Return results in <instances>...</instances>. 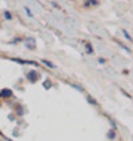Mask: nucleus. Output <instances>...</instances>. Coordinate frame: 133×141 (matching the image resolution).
<instances>
[{"instance_id":"obj_1","label":"nucleus","mask_w":133,"mask_h":141,"mask_svg":"<svg viewBox=\"0 0 133 141\" xmlns=\"http://www.w3.org/2000/svg\"><path fill=\"white\" fill-rule=\"evenodd\" d=\"M11 95H12V92L9 89H4V91H1V93H0V96H3V97H9Z\"/></svg>"},{"instance_id":"obj_5","label":"nucleus","mask_w":133,"mask_h":141,"mask_svg":"<svg viewBox=\"0 0 133 141\" xmlns=\"http://www.w3.org/2000/svg\"><path fill=\"white\" fill-rule=\"evenodd\" d=\"M4 15H5V17L8 19V20H11V19H12V16H11V13H9V12H5Z\"/></svg>"},{"instance_id":"obj_2","label":"nucleus","mask_w":133,"mask_h":141,"mask_svg":"<svg viewBox=\"0 0 133 141\" xmlns=\"http://www.w3.org/2000/svg\"><path fill=\"white\" fill-rule=\"evenodd\" d=\"M28 79H29L31 81H36V79H37L36 73H35V72H29V73H28Z\"/></svg>"},{"instance_id":"obj_6","label":"nucleus","mask_w":133,"mask_h":141,"mask_svg":"<svg viewBox=\"0 0 133 141\" xmlns=\"http://www.w3.org/2000/svg\"><path fill=\"white\" fill-rule=\"evenodd\" d=\"M108 136H109V137H115V133H113V132H109Z\"/></svg>"},{"instance_id":"obj_3","label":"nucleus","mask_w":133,"mask_h":141,"mask_svg":"<svg viewBox=\"0 0 133 141\" xmlns=\"http://www.w3.org/2000/svg\"><path fill=\"white\" fill-rule=\"evenodd\" d=\"M85 48H87V53H93V48L91 47V44H89V43H85Z\"/></svg>"},{"instance_id":"obj_4","label":"nucleus","mask_w":133,"mask_h":141,"mask_svg":"<svg viewBox=\"0 0 133 141\" xmlns=\"http://www.w3.org/2000/svg\"><path fill=\"white\" fill-rule=\"evenodd\" d=\"M43 63H45V65L51 67V68H55V65L52 64V63H49V61H47V60H43Z\"/></svg>"},{"instance_id":"obj_7","label":"nucleus","mask_w":133,"mask_h":141,"mask_svg":"<svg viewBox=\"0 0 133 141\" xmlns=\"http://www.w3.org/2000/svg\"><path fill=\"white\" fill-rule=\"evenodd\" d=\"M44 85H45V88H48L49 85H51V83H48V81H45V84H44Z\"/></svg>"}]
</instances>
